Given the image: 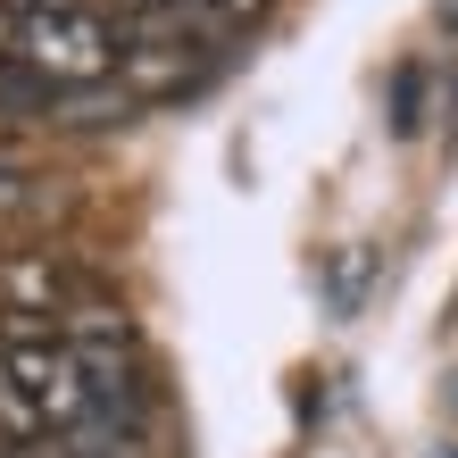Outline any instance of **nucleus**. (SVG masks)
Here are the masks:
<instances>
[{
  "label": "nucleus",
  "instance_id": "f257e3e1",
  "mask_svg": "<svg viewBox=\"0 0 458 458\" xmlns=\"http://www.w3.org/2000/svg\"><path fill=\"white\" fill-rule=\"evenodd\" d=\"M217 34L183 9V0H167V9H150V17H133L125 25V59H117V84L142 100H175V92H192L200 75H208V59H217Z\"/></svg>",
  "mask_w": 458,
  "mask_h": 458
},
{
  "label": "nucleus",
  "instance_id": "f03ea898",
  "mask_svg": "<svg viewBox=\"0 0 458 458\" xmlns=\"http://www.w3.org/2000/svg\"><path fill=\"white\" fill-rule=\"evenodd\" d=\"M125 59V25L100 17V9H75V17H42L25 9L17 25V67H34L50 92H84V84H109Z\"/></svg>",
  "mask_w": 458,
  "mask_h": 458
},
{
  "label": "nucleus",
  "instance_id": "7ed1b4c3",
  "mask_svg": "<svg viewBox=\"0 0 458 458\" xmlns=\"http://www.w3.org/2000/svg\"><path fill=\"white\" fill-rule=\"evenodd\" d=\"M0 359H9L17 392L42 409L50 434H75V425L92 417V384H84V359H75V342H59V334H25V342H0Z\"/></svg>",
  "mask_w": 458,
  "mask_h": 458
},
{
  "label": "nucleus",
  "instance_id": "20e7f679",
  "mask_svg": "<svg viewBox=\"0 0 458 458\" xmlns=\"http://www.w3.org/2000/svg\"><path fill=\"white\" fill-rule=\"evenodd\" d=\"M84 292L92 284L75 276L59 250H0V317H50V326H59Z\"/></svg>",
  "mask_w": 458,
  "mask_h": 458
},
{
  "label": "nucleus",
  "instance_id": "39448f33",
  "mask_svg": "<svg viewBox=\"0 0 458 458\" xmlns=\"http://www.w3.org/2000/svg\"><path fill=\"white\" fill-rule=\"evenodd\" d=\"M67 208H75L67 175L34 167V158H0V225H50Z\"/></svg>",
  "mask_w": 458,
  "mask_h": 458
},
{
  "label": "nucleus",
  "instance_id": "423d86ee",
  "mask_svg": "<svg viewBox=\"0 0 458 458\" xmlns=\"http://www.w3.org/2000/svg\"><path fill=\"white\" fill-rule=\"evenodd\" d=\"M142 117V100H133L117 75L109 84H84V92H59L50 100V133H109V125H133Z\"/></svg>",
  "mask_w": 458,
  "mask_h": 458
},
{
  "label": "nucleus",
  "instance_id": "0eeeda50",
  "mask_svg": "<svg viewBox=\"0 0 458 458\" xmlns=\"http://www.w3.org/2000/svg\"><path fill=\"white\" fill-rule=\"evenodd\" d=\"M59 342H75V350H133V317L109 292H84V301L59 317Z\"/></svg>",
  "mask_w": 458,
  "mask_h": 458
},
{
  "label": "nucleus",
  "instance_id": "6e6552de",
  "mask_svg": "<svg viewBox=\"0 0 458 458\" xmlns=\"http://www.w3.org/2000/svg\"><path fill=\"white\" fill-rule=\"evenodd\" d=\"M50 100H59V92H50L34 67H17V59L0 67V117H34V125H50Z\"/></svg>",
  "mask_w": 458,
  "mask_h": 458
},
{
  "label": "nucleus",
  "instance_id": "1a4fd4ad",
  "mask_svg": "<svg viewBox=\"0 0 458 458\" xmlns=\"http://www.w3.org/2000/svg\"><path fill=\"white\" fill-rule=\"evenodd\" d=\"M0 442H50V425H42V409L17 392V375H9V359H0Z\"/></svg>",
  "mask_w": 458,
  "mask_h": 458
},
{
  "label": "nucleus",
  "instance_id": "9d476101",
  "mask_svg": "<svg viewBox=\"0 0 458 458\" xmlns=\"http://www.w3.org/2000/svg\"><path fill=\"white\" fill-rule=\"evenodd\" d=\"M183 9H192V17H200V25H208L217 42H233L242 25H250V17L267 9V0H183Z\"/></svg>",
  "mask_w": 458,
  "mask_h": 458
},
{
  "label": "nucleus",
  "instance_id": "9b49d317",
  "mask_svg": "<svg viewBox=\"0 0 458 458\" xmlns=\"http://www.w3.org/2000/svg\"><path fill=\"white\" fill-rule=\"evenodd\" d=\"M425 125V67H400L392 75V133H417Z\"/></svg>",
  "mask_w": 458,
  "mask_h": 458
},
{
  "label": "nucleus",
  "instance_id": "f8f14e48",
  "mask_svg": "<svg viewBox=\"0 0 458 458\" xmlns=\"http://www.w3.org/2000/svg\"><path fill=\"white\" fill-rule=\"evenodd\" d=\"M442 25H450V34H458V0H442Z\"/></svg>",
  "mask_w": 458,
  "mask_h": 458
}]
</instances>
